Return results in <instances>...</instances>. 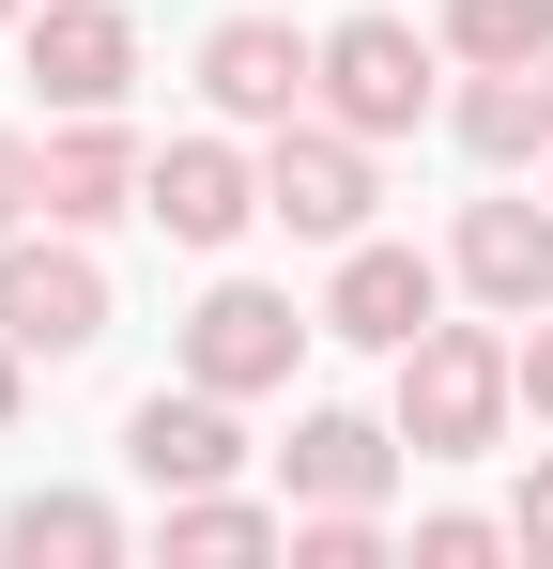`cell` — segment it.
Listing matches in <instances>:
<instances>
[{
	"instance_id": "1",
	"label": "cell",
	"mask_w": 553,
	"mask_h": 569,
	"mask_svg": "<svg viewBox=\"0 0 553 569\" xmlns=\"http://www.w3.org/2000/svg\"><path fill=\"white\" fill-rule=\"evenodd\" d=\"M507 400H523V339L431 323V339L400 355V447H415V462H476V447L507 431Z\"/></svg>"
},
{
	"instance_id": "2",
	"label": "cell",
	"mask_w": 553,
	"mask_h": 569,
	"mask_svg": "<svg viewBox=\"0 0 553 569\" xmlns=\"http://www.w3.org/2000/svg\"><path fill=\"white\" fill-rule=\"evenodd\" d=\"M308 339H323V308H292V292H262V278H215L200 308H184V385L262 400V385H292Z\"/></svg>"
},
{
	"instance_id": "3",
	"label": "cell",
	"mask_w": 553,
	"mask_h": 569,
	"mask_svg": "<svg viewBox=\"0 0 553 569\" xmlns=\"http://www.w3.org/2000/svg\"><path fill=\"white\" fill-rule=\"evenodd\" d=\"M0 339H16V355H47V370L108 339V278H92L78 231H62V247H47V231H0Z\"/></svg>"
},
{
	"instance_id": "4",
	"label": "cell",
	"mask_w": 553,
	"mask_h": 569,
	"mask_svg": "<svg viewBox=\"0 0 553 569\" xmlns=\"http://www.w3.org/2000/svg\"><path fill=\"white\" fill-rule=\"evenodd\" d=\"M323 123L415 139V123H431V47H415L400 16H339V31H323Z\"/></svg>"
},
{
	"instance_id": "5",
	"label": "cell",
	"mask_w": 553,
	"mask_h": 569,
	"mask_svg": "<svg viewBox=\"0 0 553 569\" xmlns=\"http://www.w3.org/2000/svg\"><path fill=\"white\" fill-rule=\"evenodd\" d=\"M369 139L354 123H276V154H262V216L276 231H308V247H354L369 231Z\"/></svg>"
},
{
	"instance_id": "6",
	"label": "cell",
	"mask_w": 553,
	"mask_h": 569,
	"mask_svg": "<svg viewBox=\"0 0 553 569\" xmlns=\"http://www.w3.org/2000/svg\"><path fill=\"white\" fill-rule=\"evenodd\" d=\"M200 93L231 108V123H292V108L323 93V47H308L292 16H215V31H200Z\"/></svg>"
},
{
	"instance_id": "7",
	"label": "cell",
	"mask_w": 553,
	"mask_h": 569,
	"mask_svg": "<svg viewBox=\"0 0 553 569\" xmlns=\"http://www.w3.org/2000/svg\"><path fill=\"white\" fill-rule=\"evenodd\" d=\"M431 323H446V278H431V262H415V247H339V292H323V339H354V355H415V339H431Z\"/></svg>"
},
{
	"instance_id": "8",
	"label": "cell",
	"mask_w": 553,
	"mask_h": 569,
	"mask_svg": "<svg viewBox=\"0 0 553 569\" xmlns=\"http://www.w3.org/2000/svg\"><path fill=\"white\" fill-rule=\"evenodd\" d=\"M139 216H154L170 247H231V231L262 216V170H247L231 139H170V154L139 170Z\"/></svg>"
},
{
	"instance_id": "9",
	"label": "cell",
	"mask_w": 553,
	"mask_h": 569,
	"mask_svg": "<svg viewBox=\"0 0 553 569\" xmlns=\"http://www.w3.org/2000/svg\"><path fill=\"white\" fill-rule=\"evenodd\" d=\"M123 462L154 477V492H215V477L247 462V431H231V400H215V385H154V400H139V416H123Z\"/></svg>"
},
{
	"instance_id": "10",
	"label": "cell",
	"mask_w": 553,
	"mask_h": 569,
	"mask_svg": "<svg viewBox=\"0 0 553 569\" xmlns=\"http://www.w3.org/2000/svg\"><path fill=\"white\" fill-rule=\"evenodd\" d=\"M123 78H139V31L108 0H47L31 16V93L47 108H123Z\"/></svg>"
},
{
	"instance_id": "11",
	"label": "cell",
	"mask_w": 553,
	"mask_h": 569,
	"mask_svg": "<svg viewBox=\"0 0 553 569\" xmlns=\"http://www.w3.org/2000/svg\"><path fill=\"white\" fill-rule=\"evenodd\" d=\"M461 292L507 308V323L553 308V216H539V200H476V216H461Z\"/></svg>"
},
{
	"instance_id": "12",
	"label": "cell",
	"mask_w": 553,
	"mask_h": 569,
	"mask_svg": "<svg viewBox=\"0 0 553 569\" xmlns=\"http://www.w3.org/2000/svg\"><path fill=\"white\" fill-rule=\"evenodd\" d=\"M139 139L108 123V108H62V139H47V231H92V216H123L139 200Z\"/></svg>"
},
{
	"instance_id": "13",
	"label": "cell",
	"mask_w": 553,
	"mask_h": 569,
	"mask_svg": "<svg viewBox=\"0 0 553 569\" xmlns=\"http://www.w3.org/2000/svg\"><path fill=\"white\" fill-rule=\"evenodd\" d=\"M276 477H292V508H384L400 431H369V416H308V431L276 447Z\"/></svg>"
},
{
	"instance_id": "14",
	"label": "cell",
	"mask_w": 553,
	"mask_h": 569,
	"mask_svg": "<svg viewBox=\"0 0 553 569\" xmlns=\"http://www.w3.org/2000/svg\"><path fill=\"white\" fill-rule=\"evenodd\" d=\"M461 139H476V154H553V47H539V62H476Z\"/></svg>"
},
{
	"instance_id": "15",
	"label": "cell",
	"mask_w": 553,
	"mask_h": 569,
	"mask_svg": "<svg viewBox=\"0 0 553 569\" xmlns=\"http://www.w3.org/2000/svg\"><path fill=\"white\" fill-rule=\"evenodd\" d=\"M0 555H16V569H108V555H123V523H108L92 492H31V508L0 523Z\"/></svg>"
},
{
	"instance_id": "16",
	"label": "cell",
	"mask_w": 553,
	"mask_h": 569,
	"mask_svg": "<svg viewBox=\"0 0 553 569\" xmlns=\"http://www.w3.org/2000/svg\"><path fill=\"white\" fill-rule=\"evenodd\" d=\"M170 555H292V523L231 508V492H170Z\"/></svg>"
},
{
	"instance_id": "17",
	"label": "cell",
	"mask_w": 553,
	"mask_h": 569,
	"mask_svg": "<svg viewBox=\"0 0 553 569\" xmlns=\"http://www.w3.org/2000/svg\"><path fill=\"white\" fill-rule=\"evenodd\" d=\"M446 47H461V62H539L553 0H446Z\"/></svg>"
},
{
	"instance_id": "18",
	"label": "cell",
	"mask_w": 553,
	"mask_h": 569,
	"mask_svg": "<svg viewBox=\"0 0 553 569\" xmlns=\"http://www.w3.org/2000/svg\"><path fill=\"white\" fill-rule=\"evenodd\" d=\"M292 569H384V523L369 508H308L292 523Z\"/></svg>"
},
{
	"instance_id": "19",
	"label": "cell",
	"mask_w": 553,
	"mask_h": 569,
	"mask_svg": "<svg viewBox=\"0 0 553 569\" xmlns=\"http://www.w3.org/2000/svg\"><path fill=\"white\" fill-rule=\"evenodd\" d=\"M31 216H47V154H31V139H0V231H31Z\"/></svg>"
},
{
	"instance_id": "20",
	"label": "cell",
	"mask_w": 553,
	"mask_h": 569,
	"mask_svg": "<svg viewBox=\"0 0 553 569\" xmlns=\"http://www.w3.org/2000/svg\"><path fill=\"white\" fill-rule=\"evenodd\" d=\"M492 539H507V523H476V508H446V523H415V555H431V569H476Z\"/></svg>"
},
{
	"instance_id": "21",
	"label": "cell",
	"mask_w": 553,
	"mask_h": 569,
	"mask_svg": "<svg viewBox=\"0 0 553 569\" xmlns=\"http://www.w3.org/2000/svg\"><path fill=\"white\" fill-rule=\"evenodd\" d=\"M507 539H523V555H553V462L523 477V508H507Z\"/></svg>"
},
{
	"instance_id": "22",
	"label": "cell",
	"mask_w": 553,
	"mask_h": 569,
	"mask_svg": "<svg viewBox=\"0 0 553 569\" xmlns=\"http://www.w3.org/2000/svg\"><path fill=\"white\" fill-rule=\"evenodd\" d=\"M523 400L553 416V308H539V339H523Z\"/></svg>"
},
{
	"instance_id": "23",
	"label": "cell",
	"mask_w": 553,
	"mask_h": 569,
	"mask_svg": "<svg viewBox=\"0 0 553 569\" xmlns=\"http://www.w3.org/2000/svg\"><path fill=\"white\" fill-rule=\"evenodd\" d=\"M16 370H31V355H16V339H0V431H16Z\"/></svg>"
},
{
	"instance_id": "24",
	"label": "cell",
	"mask_w": 553,
	"mask_h": 569,
	"mask_svg": "<svg viewBox=\"0 0 553 569\" xmlns=\"http://www.w3.org/2000/svg\"><path fill=\"white\" fill-rule=\"evenodd\" d=\"M0 31H16V0H0Z\"/></svg>"
}]
</instances>
